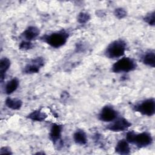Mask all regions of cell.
<instances>
[{
    "label": "cell",
    "mask_w": 155,
    "mask_h": 155,
    "mask_svg": "<svg viewBox=\"0 0 155 155\" xmlns=\"http://www.w3.org/2000/svg\"><path fill=\"white\" fill-rule=\"evenodd\" d=\"M70 36L68 31L61 29L49 34H45L40 38V39L54 48H59L64 45Z\"/></svg>",
    "instance_id": "6da1fadb"
},
{
    "label": "cell",
    "mask_w": 155,
    "mask_h": 155,
    "mask_svg": "<svg viewBox=\"0 0 155 155\" xmlns=\"http://www.w3.org/2000/svg\"><path fill=\"white\" fill-rule=\"evenodd\" d=\"M125 140L129 143L133 144L139 148H142L151 145L153 138L151 134L147 131L137 133L134 131H129L126 133Z\"/></svg>",
    "instance_id": "7a4b0ae2"
},
{
    "label": "cell",
    "mask_w": 155,
    "mask_h": 155,
    "mask_svg": "<svg viewBox=\"0 0 155 155\" xmlns=\"http://www.w3.org/2000/svg\"><path fill=\"white\" fill-rule=\"evenodd\" d=\"M127 50V42L122 39L111 42L104 51L105 56L109 59H119L123 57Z\"/></svg>",
    "instance_id": "3957f363"
},
{
    "label": "cell",
    "mask_w": 155,
    "mask_h": 155,
    "mask_svg": "<svg viewBox=\"0 0 155 155\" xmlns=\"http://www.w3.org/2000/svg\"><path fill=\"white\" fill-rule=\"evenodd\" d=\"M137 67V62L133 58L123 56L112 65L111 71L114 73H129L135 70Z\"/></svg>",
    "instance_id": "277c9868"
},
{
    "label": "cell",
    "mask_w": 155,
    "mask_h": 155,
    "mask_svg": "<svg viewBox=\"0 0 155 155\" xmlns=\"http://www.w3.org/2000/svg\"><path fill=\"white\" fill-rule=\"evenodd\" d=\"M133 109L143 116H153L155 113V99L151 97L142 100L134 104Z\"/></svg>",
    "instance_id": "5b68a950"
},
{
    "label": "cell",
    "mask_w": 155,
    "mask_h": 155,
    "mask_svg": "<svg viewBox=\"0 0 155 155\" xmlns=\"http://www.w3.org/2000/svg\"><path fill=\"white\" fill-rule=\"evenodd\" d=\"M131 125L132 124L126 118L119 116L113 121L109 122L106 126V129L113 132H122L127 130Z\"/></svg>",
    "instance_id": "8992f818"
},
{
    "label": "cell",
    "mask_w": 155,
    "mask_h": 155,
    "mask_svg": "<svg viewBox=\"0 0 155 155\" xmlns=\"http://www.w3.org/2000/svg\"><path fill=\"white\" fill-rule=\"evenodd\" d=\"M45 59L44 58L39 56L31 59L24 67L22 72L24 74H31L38 73L44 66Z\"/></svg>",
    "instance_id": "52a82bcc"
},
{
    "label": "cell",
    "mask_w": 155,
    "mask_h": 155,
    "mask_svg": "<svg viewBox=\"0 0 155 155\" xmlns=\"http://www.w3.org/2000/svg\"><path fill=\"white\" fill-rule=\"evenodd\" d=\"M98 119L104 122H111L119 117V112L111 105H105L98 114Z\"/></svg>",
    "instance_id": "ba28073f"
},
{
    "label": "cell",
    "mask_w": 155,
    "mask_h": 155,
    "mask_svg": "<svg viewBox=\"0 0 155 155\" xmlns=\"http://www.w3.org/2000/svg\"><path fill=\"white\" fill-rule=\"evenodd\" d=\"M63 126L61 124L53 123L51 125L49 132V138L53 143L56 144L61 140Z\"/></svg>",
    "instance_id": "9c48e42d"
},
{
    "label": "cell",
    "mask_w": 155,
    "mask_h": 155,
    "mask_svg": "<svg viewBox=\"0 0 155 155\" xmlns=\"http://www.w3.org/2000/svg\"><path fill=\"white\" fill-rule=\"evenodd\" d=\"M40 34L39 29L33 25L28 26L24 31L21 33L22 38L24 41H28L31 42L36 39Z\"/></svg>",
    "instance_id": "30bf717a"
},
{
    "label": "cell",
    "mask_w": 155,
    "mask_h": 155,
    "mask_svg": "<svg viewBox=\"0 0 155 155\" xmlns=\"http://www.w3.org/2000/svg\"><path fill=\"white\" fill-rule=\"evenodd\" d=\"M114 151L116 153L119 154H128L130 153L131 151L130 143L125 140V139H120L117 142L114 148Z\"/></svg>",
    "instance_id": "8fae6325"
},
{
    "label": "cell",
    "mask_w": 155,
    "mask_h": 155,
    "mask_svg": "<svg viewBox=\"0 0 155 155\" xmlns=\"http://www.w3.org/2000/svg\"><path fill=\"white\" fill-rule=\"evenodd\" d=\"M142 62L148 67L154 68L155 66V51L154 50L147 51L141 57Z\"/></svg>",
    "instance_id": "7c38bea8"
},
{
    "label": "cell",
    "mask_w": 155,
    "mask_h": 155,
    "mask_svg": "<svg viewBox=\"0 0 155 155\" xmlns=\"http://www.w3.org/2000/svg\"><path fill=\"white\" fill-rule=\"evenodd\" d=\"M19 81L17 78H13L8 81L4 85V92L7 95H10L14 93L18 88Z\"/></svg>",
    "instance_id": "4fadbf2b"
},
{
    "label": "cell",
    "mask_w": 155,
    "mask_h": 155,
    "mask_svg": "<svg viewBox=\"0 0 155 155\" xmlns=\"http://www.w3.org/2000/svg\"><path fill=\"white\" fill-rule=\"evenodd\" d=\"M73 139L76 144L80 145H85L88 141L87 135L82 129H78L73 133Z\"/></svg>",
    "instance_id": "5bb4252c"
},
{
    "label": "cell",
    "mask_w": 155,
    "mask_h": 155,
    "mask_svg": "<svg viewBox=\"0 0 155 155\" xmlns=\"http://www.w3.org/2000/svg\"><path fill=\"white\" fill-rule=\"evenodd\" d=\"M11 65L10 60L7 58L4 57L1 59L0 61V81L2 83L5 79L7 71L9 70Z\"/></svg>",
    "instance_id": "9a60e30c"
},
{
    "label": "cell",
    "mask_w": 155,
    "mask_h": 155,
    "mask_svg": "<svg viewBox=\"0 0 155 155\" xmlns=\"http://www.w3.org/2000/svg\"><path fill=\"white\" fill-rule=\"evenodd\" d=\"M22 101L18 98H12L8 97L5 101V105L13 110H18L22 106Z\"/></svg>",
    "instance_id": "2e32d148"
},
{
    "label": "cell",
    "mask_w": 155,
    "mask_h": 155,
    "mask_svg": "<svg viewBox=\"0 0 155 155\" xmlns=\"http://www.w3.org/2000/svg\"><path fill=\"white\" fill-rule=\"evenodd\" d=\"M27 117L33 121L42 122L47 117V114L40 110H36L29 113Z\"/></svg>",
    "instance_id": "e0dca14e"
},
{
    "label": "cell",
    "mask_w": 155,
    "mask_h": 155,
    "mask_svg": "<svg viewBox=\"0 0 155 155\" xmlns=\"http://www.w3.org/2000/svg\"><path fill=\"white\" fill-rule=\"evenodd\" d=\"M90 15L87 12H80L77 16V21L80 24H85L90 19Z\"/></svg>",
    "instance_id": "ac0fdd59"
},
{
    "label": "cell",
    "mask_w": 155,
    "mask_h": 155,
    "mask_svg": "<svg viewBox=\"0 0 155 155\" xmlns=\"http://www.w3.org/2000/svg\"><path fill=\"white\" fill-rule=\"evenodd\" d=\"M154 11H153L151 12H150L147 13L143 18V21L147 23L148 25L151 26H154V22H155V15H154Z\"/></svg>",
    "instance_id": "d6986e66"
},
{
    "label": "cell",
    "mask_w": 155,
    "mask_h": 155,
    "mask_svg": "<svg viewBox=\"0 0 155 155\" xmlns=\"http://www.w3.org/2000/svg\"><path fill=\"white\" fill-rule=\"evenodd\" d=\"M127 11L122 7H118L114 11V16L119 19L124 18L127 16Z\"/></svg>",
    "instance_id": "ffe728a7"
},
{
    "label": "cell",
    "mask_w": 155,
    "mask_h": 155,
    "mask_svg": "<svg viewBox=\"0 0 155 155\" xmlns=\"http://www.w3.org/2000/svg\"><path fill=\"white\" fill-rule=\"evenodd\" d=\"M33 45L31 42L23 40L20 42L19 45V49H20L21 50L26 51V50L31 49L33 48Z\"/></svg>",
    "instance_id": "44dd1931"
},
{
    "label": "cell",
    "mask_w": 155,
    "mask_h": 155,
    "mask_svg": "<svg viewBox=\"0 0 155 155\" xmlns=\"http://www.w3.org/2000/svg\"><path fill=\"white\" fill-rule=\"evenodd\" d=\"M0 154H12V152L10 150V148L8 147H3L1 148L0 150Z\"/></svg>",
    "instance_id": "7402d4cb"
}]
</instances>
